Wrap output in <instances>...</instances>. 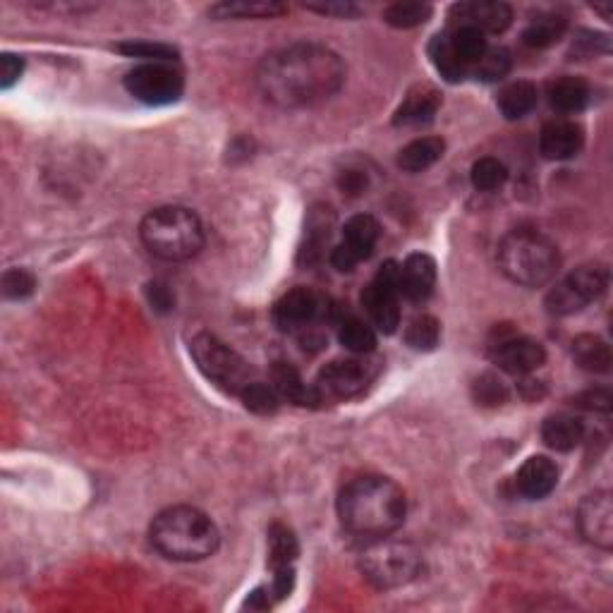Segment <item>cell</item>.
<instances>
[{
    "label": "cell",
    "mask_w": 613,
    "mask_h": 613,
    "mask_svg": "<svg viewBox=\"0 0 613 613\" xmlns=\"http://www.w3.org/2000/svg\"><path fill=\"white\" fill-rule=\"evenodd\" d=\"M429 58H432L436 72H439L441 77H446L448 82H460V80H465V77H470L465 63L458 58V53L453 51L451 36H448V32L434 36L432 44H429Z\"/></svg>",
    "instance_id": "cell-28"
},
{
    "label": "cell",
    "mask_w": 613,
    "mask_h": 613,
    "mask_svg": "<svg viewBox=\"0 0 613 613\" xmlns=\"http://www.w3.org/2000/svg\"><path fill=\"white\" fill-rule=\"evenodd\" d=\"M453 27H472L482 34H501L511 27L513 10L506 3H460L453 8Z\"/></svg>",
    "instance_id": "cell-16"
},
{
    "label": "cell",
    "mask_w": 613,
    "mask_h": 613,
    "mask_svg": "<svg viewBox=\"0 0 613 613\" xmlns=\"http://www.w3.org/2000/svg\"><path fill=\"white\" fill-rule=\"evenodd\" d=\"M338 338H341L343 348L355 352V355H369V352L376 348L374 326H369L367 321H362L357 317H348L341 321Z\"/></svg>",
    "instance_id": "cell-33"
},
{
    "label": "cell",
    "mask_w": 613,
    "mask_h": 613,
    "mask_svg": "<svg viewBox=\"0 0 613 613\" xmlns=\"http://www.w3.org/2000/svg\"><path fill=\"white\" fill-rule=\"evenodd\" d=\"M585 427L575 415H566V412H558V415L546 417L542 424V441L551 451L568 453L582 441Z\"/></svg>",
    "instance_id": "cell-21"
},
{
    "label": "cell",
    "mask_w": 613,
    "mask_h": 613,
    "mask_svg": "<svg viewBox=\"0 0 613 613\" xmlns=\"http://www.w3.org/2000/svg\"><path fill=\"white\" fill-rule=\"evenodd\" d=\"M144 247L166 262H185L204 247V228L197 214L182 206H161L139 228Z\"/></svg>",
    "instance_id": "cell-5"
},
{
    "label": "cell",
    "mask_w": 613,
    "mask_h": 613,
    "mask_svg": "<svg viewBox=\"0 0 613 613\" xmlns=\"http://www.w3.org/2000/svg\"><path fill=\"white\" fill-rule=\"evenodd\" d=\"M192 357L202 369L206 379L223 386L230 393H240L247 384H252V369L235 350L218 341L211 333H197L190 343Z\"/></svg>",
    "instance_id": "cell-7"
},
{
    "label": "cell",
    "mask_w": 613,
    "mask_h": 613,
    "mask_svg": "<svg viewBox=\"0 0 613 613\" xmlns=\"http://www.w3.org/2000/svg\"><path fill=\"white\" fill-rule=\"evenodd\" d=\"M609 288V269L602 264H585L573 273H568L563 281H558L546 295V307L551 314L566 317L585 309L590 302L599 300Z\"/></svg>",
    "instance_id": "cell-8"
},
{
    "label": "cell",
    "mask_w": 613,
    "mask_h": 613,
    "mask_svg": "<svg viewBox=\"0 0 613 613\" xmlns=\"http://www.w3.org/2000/svg\"><path fill=\"white\" fill-rule=\"evenodd\" d=\"M582 144H585V130L575 120H551L539 135V149L549 161L573 159L580 154Z\"/></svg>",
    "instance_id": "cell-17"
},
{
    "label": "cell",
    "mask_w": 613,
    "mask_h": 613,
    "mask_svg": "<svg viewBox=\"0 0 613 613\" xmlns=\"http://www.w3.org/2000/svg\"><path fill=\"white\" fill-rule=\"evenodd\" d=\"M400 264L386 262L364 288L362 307L376 331L396 333L400 326Z\"/></svg>",
    "instance_id": "cell-9"
},
{
    "label": "cell",
    "mask_w": 613,
    "mask_h": 613,
    "mask_svg": "<svg viewBox=\"0 0 613 613\" xmlns=\"http://www.w3.org/2000/svg\"><path fill=\"white\" fill-rule=\"evenodd\" d=\"M338 185H341V190L345 194L357 197V194H362L364 190H367V175L360 171H345L341 175V180H338Z\"/></svg>",
    "instance_id": "cell-45"
},
{
    "label": "cell",
    "mask_w": 613,
    "mask_h": 613,
    "mask_svg": "<svg viewBox=\"0 0 613 613\" xmlns=\"http://www.w3.org/2000/svg\"><path fill=\"white\" fill-rule=\"evenodd\" d=\"M360 570L364 580L372 582L376 590H396L420 575L422 556L408 542L376 537V542L362 551Z\"/></svg>",
    "instance_id": "cell-6"
},
{
    "label": "cell",
    "mask_w": 613,
    "mask_h": 613,
    "mask_svg": "<svg viewBox=\"0 0 613 613\" xmlns=\"http://www.w3.org/2000/svg\"><path fill=\"white\" fill-rule=\"evenodd\" d=\"M472 393H475V400L484 408H499L508 400V391L503 386V381L494 374H482L472 386Z\"/></svg>",
    "instance_id": "cell-39"
},
{
    "label": "cell",
    "mask_w": 613,
    "mask_h": 613,
    "mask_svg": "<svg viewBox=\"0 0 613 613\" xmlns=\"http://www.w3.org/2000/svg\"><path fill=\"white\" fill-rule=\"evenodd\" d=\"M499 266L513 283L539 288L561 269V254L539 230L515 228L501 240Z\"/></svg>",
    "instance_id": "cell-4"
},
{
    "label": "cell",
    "mask_w": 613,
    "mask_h": 613,
    "mask_svg": "<svg viewBox=\"0 0 613 613\" xmlns=\"http://www.w3.org/2000/svg\"><path fill=\"white\" fill-rule=\"evenodd\" d=\"M24 70V60L20 56H12V53H5L3 58H0V84H3V89H10L12 84L20 80Z\"/></svg>",
    "instance_id": "cell-43"
},
{
    "label": "cell",
    "mask_w": 613,
    "mask_h": 613,
    "mask_svg": "<svg viewBox=\"0 0 613 613\" xmlns=\"http://www.w3.org/2000/svg\"><path fill=\"white\" fill-rule=\"evenodd\" d=\"M405 513L408 501L403 489L393 479L379 475L352 479L338 499L341 523L360 537H388L403 525Z\"/></svg>",
    "instance_id": "cell-2"
},
{
    "label": "cell",
    "mask_w": 613,
    "mask_h": 613,
    "mask_svg": "<svg viewBox=\"0 0 613 613\" xmlns=\"http://www.w3.org/2000/svg\"><path fill=\"white\" fill-rule=\"evenodd\" d=\"M441 338V324L429 314H422V317H415L408 324V331H405V343L410 345L412 350H434L439 345Z\"/></svg>",
    "instance_id": "cell-36"
},
{
    "label": "cell",
    "mask_w": 613,
    "mask_h": 613,
    "mask_svg": "<svg viewBox=\"0 0 613 613\" xmlns=\"http://www.w3.org/2000/svg\"><path fill=\"white\" fill-rule=\"evenodd\" d=\"M566 17L556 15V12H546V15H537L534 20L527 24L525 29V44L532 48H546L554 46L556 41H561V36L566 34Z\"/></svg>",
    "instance_id": "cell-29"
},
{
    "label": "cell",
    "mask_w": 613,
    "mask_h": 613,
    "mask_svg": "<svg viewBox=\"0 0 613 613\" xmlns=\"http://www.w3.org/2000/svg\"><path fill=\"white\" fill-rule=\"evenodd\" d=\"M448 36H451L453 51L458 53L460 60H463L467 72L472 70V65H475L489 48L484 34L477 32V29H472V27H460L458 24V27H453L451 32H448Z\"/></svg>",
    "instance_id": "cell-32"
},
{
    "label": "cell",
    "mask_w": 613,
    "mask_h": 613,
    "mask_svg": "<svg viewBox=\"0 0 613 613\" xmlns=\"http://www.w3.org/2000/svg\"><path fill=\"white\" fill-rule=\"evenodd\" d=\"M573 405H578V408L590 410V412H609L611 393L606 391V388H592V391L580 393V396L573 400Z\"/></svg>",
    "instance_id": "cell-42"
},
{
    "label": "cell",
    "mask_w": 613,
    "mask_h": 613,
    "mask_svg": "<svg viewBox=\"0 0 613 613\" xmlns=\"http://www.w3.org/2000/svg\"><path fill=\"white\" fill-rule=\"evenodd\" d=\"M432 17V5L429 3H415V0H408V3H393L384 10V20L386 24L396 29H412L420 27Z\"/></svg>",
    "instance_id": "cell-34"
},
{
    "label": "cell",
    "mask_w": 613,
    "mask_h": 613,
    "mask_svg": "<svg viewBox=\"0 0 613 613\" xmlns=\"http://www.w3.org/2000/svg\"><path fill=\"white\" fill-rule=\"evenodd\" d=\"M125 56L147 58V63H171L175 60V48L163 44H147V41H130V44L118 46Z\"/></svg>",
    "instance_id": "cell-40"
},
{
    "label": "cell",
    "mask_w": 613,
    "mask_h": 613,
    "mask_svg": "<svg viewBox=\"0 0 613 613\" xmlns=\"http://www.w3.org/2000/svg\"><path fill=\"white\" fill-rule=\"evenodd\" d=\"M520 391H523V396L527 398V400H537V398H542L544 396V384H539V381H534V379H525L523 384H520Z\"/></svg>",
    "instance_id": "cell-47"
},
{
    "label": "cell",
    "mask_w": 613,
    "mask_h": 613,
    "mask_svg": "<svg viewBox=\"0 0 613 613\" xmlns=\"http://www.w3.org/2000/svg\"><path fill=\"white\" fill-rule=\"evenodd\" d=\"M151 544L171 561H202L218 549V530L199 508L173 506L151 523Z\"/></svg>",
    "instance_id": "cell-3"
},
{
    "label": "cell",
    "mask_w": 613,
    "mask_h": 613,
    "mask_svg": "<svg viewBox=\"0 0 613 613\" xmlns=\"http://www.w3.org/2000/svg\"><path fill=\"white\" fill-rule=\"evenodd\" d=\"M549 103L561 113H578L590 103V84L580 77H558L546 89Z\"/></svg>",
    "instance_id": "cell-22"
},
{
    "label": "cell",
    "mask_w": 613,
    "mask_h": 613,
    "mask_svg": "<svg viewBox=\"0 0 613 613\" xmlns=\"http://www.w3.org/2000/svg\"><path fill=\"white\" fill-rule=\"evenodd\" d=\"M307 10L319 12V15H333V17H355L360 15V8L352 3H321V5H307Z\"/></svg>",
    "instance_id": "cell-44"
},
{
    "label": "cell",
    "mask_w": 613,
    "mask_h": 613,
    "mask_svg": "<svg viewBox=\"0 0 613 613\" xmlns=\"http://www.w3.org/2000/svg\"><path fill=\"white\" fill-rule=\"evenodd\" d=\"M381 228L372 216H352L343 228V242L331 254V264L338 271H352L374 252Z\"/></svg>",
    "instance_id": "cell-13"
},
{
    "label": "cell",
    "mask_w": 613,
    "mask_h": 613,
    "mask_svg": "<svg viewBox=\"0 0 613 613\" xmlns=\"http://www.w3.org/2000/svg\"><path fill=\"white\" fill-rule=\"evenodd\" d=\"M573 360L580 369L592 374H606L611 369V350L599 336L585 333L573 341Z\"/></svg>",
    "instance_id": "cell-26"
},
{
    "label": "cell",
    "mask_w": 613,
    "mask_h": 613,
    "mask_svg": "<svg viewBox=\"0 0 613 613\" xmlns=\"http://www.w3.org/2000/svg\"><path fill=\"white\" fill-rule=\"evenodd\" d=\"M441 106L439 89L432 84H417L415 89L408 91L403 103L396 111V125L398 127H422L432 123L436 111Z\"/></svg>",
    "instance_id": "cell-20"
},
{
    "label": "cell",
    "mask_w": 613,
    "mask_h": 613,
    "mask_svg": "<svg viewBox=\"0 0 613 613\" xmlns=\"http://www.w3.org/2000/svg\"><path fill=\"white\" fill-rule=\"evenodd\" d=\"M436 285V264L429 254H410L400 264V295L410 302H424Z\"/></svg>",
    "instance_id": "cell-19"
},
{
    "label": "cell",
    "mask_w": 613,
    "mask_h": 613,
    "mask_svg": "<svg viewBox=\"0 0 613 613\" xmlns=\"http://www.w3.org/2000/svg\"><path fill=\"white\" fill-rule=\"evenodd\" d=\"M273 388H276V393L285 400H290V403L295 405H317L319 396L317 391H314V386H307L305 381H302L300 372H297L295 367H290V364L278 362L276 367H273Z\"/></svg>",
    "instance_id": "cell-23"
},
{
    "label": "cell",
    "mask_w": 613,
    "mask_h": 613,
    "mask_svg": "<svg viewBox=\"0 0 613 613\" xmlns=\"http://www.w3.org/2000/svg\"><path fill=\"white\" fill-rule=\"evenodd\" d=\"M491 360H494V364H499V369H503V372L527 376L532 374L534 369L542 367L546 352L542 343L532 341V338L527 336L508 333V336L499 338V343L491 345Z\"/></svg>",
    "instance_id": "cell-15"
},
{
    "label": "cell",
    "mask_w": 613,
    "mask_h": 613,
    "mask_svg": "<svg viewBox=\"0 0 613 613\" xmlns=\"http://www.w3.org/2000/svg\"><path fill=\"white\" fill-rule=\"evenodd\" d=\"M331 302L309 288H295L285 293L273 307V321L283 331H307L321 319H329Z\"/></svg>",
    "instance_id": "cell-11"
},
{
    "label": "cell",
    "mask_w": 613,
    "mask_h": 613,
    "mask_svg": "<svg viewBox=\"0 0 613 613\" xmlns=\"http://www.w3.org/2000/svg\"><path fill=\"white\" fill-rule=\"evenodd\" d=\"M508 180V168L503 166L499 159L494 156H484L472 166V185L479 192H494L499 187L506 185Z\"/></svg>",
    "instance_id": "cell-37"
},
{
    "label": "cell",
    "mask_w": 613,
    "mask_h": 613,
    "mask_svg": "<svg viewBox=\"0 0 613 613\" xmlns=\"http://www.w3.org/2000/svg\"><path fill=\"white\" fill-rule=\"evenodd\" d=\"M443 151H446V142L441 137H420L400 151L398 166L408 173H422L441 159Z\"/></svg>",
    "instance_id": "cell-24"
},
{
    "label": "cell",
    "mask_w": 613,
    "mask_h": 613,
    "mask_svg": "<svg viewBox=\"0 0 613 613\" xmlns=\"http://www.w3.org/2000/svg\"><path fill=\"white\" fill-rule=\"evenodd\" d=\"M511 70V53L506 48H487L482 58L472 65L470 75L477 77L482 82H499L508 75Z\"/></svg>",
    "instance_id": "cell-35"
},
{
    "label": "cell",
    "mask_w": 613,
    "mask_h": 613,
    "mask_svg": "<svg viewBox=\"0 0 613 613\" xmlns=\"http://www.w3.org/2000/svg\"><path fill=\"white\" fill-rule=\"evenodd\" d=\"M372 376L374 369L364 360H355V357L336 360L321 369L314 391H317L319 403H324V400H348L362 393L372 381Z\"/></svg>",
    "instance_id": "cell-12"
},
{
    "label": "cell",
    "mask_w": 613,
    "mask_h": 613,
    "mask_svg": "<svg viewBox=\"0 0 613 613\" xmlns=\"http://www.w3.org/2000/svg\"><path fill=\"white\" fill-rule=\"evenodd\" d=\"M182 75L168 63H142L127 72L125 89L147 106H168L182 96Z\"/></svg>",
    "instance_id": "cell-10"
},
{
    "label": "cell",
    "mask_w": 613,
    "mask_h": 613,
    "mask_svg": "<svg viewBox=\"0 0 613 613\" xmlns=\"http://www.w3.org/2000/svg\"><path fill=\"white\" fill-rule=\"evenodd\" d=\"M297 554H300V546H297V537L290 527L281 523H273L269 530V563L271 570L288 568L293 566Z\"/></svg>",
    "instance_id": "cell-30"
},
{
    "label": "cell",
    "mask_w": 613,
    "mask_h": 613,
    "mask_svg": "<svg viewBox=\"0 0 613 613\" xmlns=\"http://www.w3.org/2000/svg\"><path fill=\"white\" fill-rule=\"evenodd\" d=\"M242 403L247 410L257 412V415H271L278 410V400L281 396L276 393V388L271 384H262V381H252L240 391Z\"/></svg>",
    "instance_id": "cell-38"
},
{
    "label": "cell",
    "mask_w": 613,
    "mask_h": 613,
    "mask_svg": "<svg viewBox=\"0 0 613 613\" xmlns=\"http://www.w3.org/2000/svg\"><path fill=\"white\" fill-rule=\"evenodd\" d=\"M149 300H151V305H154L156 309H171L173 307L171 290H168L166 285H161V283H151L149 285Z\"/></svg>",
    "instance_id": "cell-46"
},
{
    "label": "cell",
    "mask_w": 613,
    "mask_h": 613,
    "mask_svg": "<svg viewBox=\"0 0 613 613\" xmlns=\"http://www.w3.org/2000/svg\"><path fill=\"white\" fill-rule=\"evenodd\" d=\"M537 99H539L537 87H534L532 82L518 80L501 89L499 108L508 120H520L534 111Z\"/></svg>",
    "instance_id": "cell-27"
},
{
    "label": "cell",
    "mask_w": 613,
    "mask_h": 613,
    "mask_svg": "<svg viewBox=\"0 0 613 613\" xmlns=\"http://www.w3.org/2000/svg\"><path fill=\"white\" fill-rule=\"evenodd\" d=\"M288 12L285 5L278 3H221L211 8V15L218 20H266V17H278Z\"/></svg>",
    "instance_id": "cell-31"
},
{
    "label": "cell",
    "mask_w": 613,
    "mask_h": 613,
    "mask_svg": "<svg viewBox=\"0 0 613 613\" xmlns=\"http://www.w3.org/2000/svg\"><path fill=\"white\" fill-rule=\"evenodd\" d=\"M331 228H333V214L331 209H324V206H317V209L309 211L307 218V228H305V245L300 250L302 262L312 264L317 262L324 252V245L331 238Z\"/></svg>",
    "instance_id": "cell-25"
},
{
    "label": "cell",
    "mask_w": 613,
    "mask_h": 613,
    "mask_svg": "<svg viewBox=\"0 0 613 613\" xmlns=\"http://www.w3.org/2000/svg\"><path fill=\"white\" fill-rule=\"evenodd\" d=\"M345 82V65L321 44H293L269 53L257 70V84L273 106L312 108L329 101Z\"/></svg>",
    "instance_id": "cell-1"
},
{
    "label": "cell",
    "mask_w": 613,
    "mask_h": 613,
    "mask_svg": "<svg viewBox=\"0 0 613 613\" xmlns=\"http://www.w3.org/2000/svg\"><path fill=\"white\" fill-rule=\"evenodd\" d=\"M36 288V278L29 271L24 269H10L5 271L3 276V293L10 300H24L34 293Z\"/></svg>",
    "instance_id": "cell-41"
},
{
    "label": "cell",
    "mask_w": 613,
    "mask_h": 613,
    "mask_svg": "<svg viewBox=\"0 0 613 613\" xmlns=\"http://www.w3.org/2000/svg\"><path fill=\"white\" fill-rule=\"evenodd\" d=\"M580 534L592 546L611 551L613 546V501L609 491H592L578 506Z\"/></svg>",
    "instance_id": "cell-14"
},
{
    "label": "cell",
    "mask_w": 613,
    "mask_h": 613,
    "mask_svg": "<svg viewBox=\"0 0 613 613\" xmlns=\"http://www.w3.org/2000/svg\"><path fill=\"white\" fill-rule=\"evenodd\" d=\"M556 484L558 467L554 460L546 458V455H532V458H527L523 467L518 470V475H515V487H518L525 499L532 501L549 496L551 491L556 489Z\"/></svg>",
    "instance_id": "cell-18"
}]
</instances>
